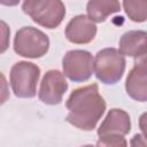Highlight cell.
Returning a JSON list of instances; mask_svg holds the SVG:
<instances>
[{
	"label": "cell",
	"instance_id": "obj_1",
	"mask_svg": "<svg viewBox=\"0 0 147 147\" xmlns=\"http://www.w3.org/2000/svg\"><path fill=\"white\" fill-rule=\"evenodd\" d=\"M67 122L83 131H92L106 110V101L93 83L74 90L67 102Z\"/></svg>",
	"mask_w": 147,
	"mask_h": 147
},
{
	"label": "cell",
	"instance_id": "obj_2",
	"mask_svg": "<svg viewBox=\"0 0 147 147\" xmlns=\"http://www.w3.org/2000/svg\"><path fill=\"white\" fill-rule=\"evenodd\" d=\"M22 9L34 23L47 29L57 28L65 16L62 0H23Z\"/></svg>",
	"mask_w": 147,
	"mask_h": 147
},
{
	"label": "cell",
	"instance_id": "obj_3",
	"mask_svg": "<svg viewBox=\"0 0 147 147\" xmlns=\"http://www.w3.org/2000/svg\"><path fill=\"white\" fill-rule=\"evenodd\" d=\"M125 64V57L118 49L103 48L94 57V74L101 83L114 85L123 77Z\"/></svg>",
	"mask_w": 147,
	"mask_h": 147
},
{
	"label": "cell",
	"instance_id": "obj_4",
	"mask_svg": "<svg viewBox=\"0 0 147 147\" xmlns=\"http://www.w3.org/2000/svg\"><path fill=\"white\" fill-rule=\"evenodd\" d=\"M10 86L17 98L30 99L37 94L40 68L28 61L16 62L10 69Z\"/></svg>",
	"mask_w": 147,
	"mask_h": 147
},
{
	"label": "cell",
	"instance_id": "obj_5",
	"mask_svg": "<svg viewBox=\"0 0 147 147\" xmlns=\"http://www.w3.org/2000/svg\"><path fill=\"white\" fill-rule=\"evenodd\" d=\"M49 48L48 37L33 26L21 28L14 38V51L16 54L28 59H39Z\"/></svg>",
	"mask_w": 147,
	"mask_h": 147
},
{
	"label": "cell",
	"instance_id": "obj_6",
	"mask_svg": "<svg viewBox=\"0 0 147 147\" xmlns=\"http://www.w3.org/2000/svg\"><path fill=\"white\" fill-rule=\"evenodd\" d=\"M62 68L63 74L71 82H86L94 72V59L88 51H68L62 59Z\"/></svg>",
	"mask_w": 147,
	"mask_h": 147
},
{
	"label": "cell",
	"instance_id": "obj_7",
	"mask_svg": "<svg viewBox=\"0 0 147 147\" xmlns=\"http://www.w3.org/2000/svg\"><path fill=\"white\" fill-rule=\"evenodd\" d=\"M68 90L65 75L59 70H48L40 83L38 96L39 100L49 106L59 105Z\"/></svg>",
	"mask_w": 147,
	"mask_h": 147
},
{
	"label": "cell",
	"instance_id": "obj_8",
	"mask_svg": "<svg viewBox=\"0 0 147 147\" xmlns=\"http://www.w3.org/2000/svg\"><path fill=\"white\" fill-rule=\"evenodd\" d=\"M65 38L72 44H88L96 36V25L86 15H77L65 26Z\"/></svg>",
	"mask_w": 147,
	"mask_h": 147
},
{
	"label": "cell",
	"instance_id": "obj_9",
	"mask_svg": "<svg viewBox=\"0 0 147 147\" xmlns=\"http://www.w3.org/2000/svg\"><path fill=\"white\" fill-rule=\"evenodd\" d=\"M131 131V119L130 115L118 108H113L108 111L106 118L100 124L98 129V136L107 134H121L125 136Z\"/></svg>",
	"mask_w": 147,
	"mask_h": 147
},
{
	"label": "cell",
	"instance_id": "obj_10",
	"mask_svg": "<svg viewBox=\"0 0 147 147\" xmlns=\"http://www.w3.org/2000/svg\"><path fill=\"white\" fill-rule=\"evenodd\" d=\"M125 91L126 94L138 101H147V69L140 67H133L125 80Z\"/></svg>",
	"mask_w": 147,
	"mask_h": 147
},
{
	"label": "cell",
	"instance_id": "obj_11",
	"mask_svg": "<svg viewBox=\"0 0 147 147\" xmlns=\"http://www.w3.org/2000/svg\"><path fill=\"white\" fill-rule=\"evenodd\" d=\"M147 45V32L142 30H131L125 32L118 42V51L124 56H137Z\"/></svg>",
	"mask_w": 147,
	"mask_h": 147
},
{
	"label": "cell",
	"instance_id": "obj_12",
	"mask_svg": "<svg viewBox=\"0 0 147 147\" xmlns=\"http://www.w3.org/2000/svg\"><path fill=\"white\" fill-rule=\"evenodd\" d=\"M119 10L121 3L118 0H88L86 5L87 16L96 23L105 22L108 16Z\"/></svg>",
	"mask_w": 147,
	"mask_h": 147
},
{
	"label": "cell",
	"instance_id": "obj_13",
	"mask_svg": "<svg viewBox=\"0 0 147 147\" xmlns=\"http://www.w3.org/2000/svg\"><path fill=\"white\" fill-rule=\"evenodd\" d=\"M123 8L132 22L147 21V0H123Z\"/></svg>",
	"mask_w": 147,
	"mask_h": 147
},
{
	"label": "cell",
	"instance_id": "obj_14",
	"mask_svg": "<svg viewBox=\"0 0 147 147\" xmlns=\"http://www.w3.org/2000/svg\"><path fill=\"white\" fill-rule=\"evenodd\" d=\"M98 146H114V147H119V146H126L127 141L125 140L124 136L121 134H107L99 137V140L96 142Z\"/></svg>",
	"mask_w": 147,
	"mask_h": 147
},
{
	"label": "cell",
	"instance_id": "obj_15",
	"mask_svg": "<svg viewBox=\"0 0 147 147\" xmlns=\"http://www.w3.org/2000/svg\"><path fill=\"white\" fill-rule=\"evenodd\" d=\"M134 65L147 69V45L141 49V52L134 56Z\"/></svg>",
	"mask_w": 147,
	"mask_h": 147
},
{
	"label": "cell",
	"instance_id": "obj_16",
	"mask_svg": "<svg viewBox=\"0 0 147 147\" xmlns=\"http://www.w3.org/2000/svg\"><path fill=\"white\" fill-rule=\"evenodd\" d=\"M1 31H2V46H1V53H3V52L7 49V47H8V41H7V39H8L9 33H10V31H9V29H8V26H7V24H6L3 21H1Z\"/></svg>",
	"mask_w": 147,
	"mask_h": 147
},
{
	"label": "cell",
	"instance_id": "obj_17",
	"mask_svg": "<svg viewBox=\"0 0 147 147\" xmlns=\"http://www.w3.org/2000/svg\"><path fill=\"white\" fill-rule=\"evenodd\" d=\"M139 127L142 132V136L147 139V111L140 115V117H139Z\"/></svg>",
	"mask_w": 147,
	"mask_h": 147
},
{
	"label": "cell",
	"instance_id": "obj_18",
	"mask_svg": "<svg viewBox=\"0 0 147 147\" xmlns=\"http://www.w3.org/2000/svg\"><path fill=\"white\" fill-rule=\"evenodd\" d=\"M130 145L131 146H147V139L141 134H136L132 138Z\"/></svg>",
	"mask_w": 147,
	"mask_h": 147
},
{
	"label": "cell",
	"instance_id": "obj_19",
	"mask_svg": "<svg viewBox=\"0 0 147 147\" xmlns=\"http://www.w3.org/2000/svg\"><path fill=\"white\" fill-rule=\"evenodd\" d=\"M20 1H21V0H0L1 5H3V6H9V7H13V6L18 5Z\"/></svg>",
	"mask_w": 147,
	"mask_h": 147
}]
</instances>
